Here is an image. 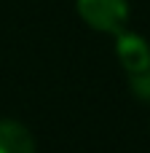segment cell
I'll return each instance as SVG.
<instances>
[{"label": "cell", "instance_id": "obj_4", "mask_svg": "<svg viewBox=\"0 0 150 153\" xmlns=\"http://www.w3.org/2000/svg\"><path fill=\"white\" fill-rule=\"evenodd\" d=\"M129 83H132V91L142 100H150V67L142 73H134L129 75Z\"/></svg>", "mask_w": 150, "mask_h": 153}, {"label": "cell", "instance_id": "obj_1", "mask_svg": "<svg viewBox=\"0 0 150 153\" xmlns=\"http://www.w3.org/2000/svg\"><path fill=\"white\" fill-rule=\"evenodd\" d=\"M78 13L91 30L118 35L126 30L129 3L126 0H78Z\"/></svg>", "mask_w": 150, "mask_h": 153}, {"label": "cell", "instance_id": "obj_3", "mask_svg": "<svg viewBox=\"0 0 150 153\" xmlns=\"http://www.w3.org/2000/svg\"><path fill=\"white\" fill-rule=\"evenodd\" d=\"M0 153H35V140L30 129L19 121H0Z\"/></svg>", "mask_w": 150, "mask_h": 153}, {"label": "cell", "instance_id": "obj_2", "mask_svg": "<svg viewBox=\"0 0 150 153\" xmlns=\"http://www.w3.org/2000/svg\"><path fill=\"white\" fill-rule=\"evenodd\" d=\"M115 38H118L115 51H118V59H121L123 70H126L129 75L148 70L150 67V46H148V40L140 38V35H134V32H126V30L118 32Z\"/></svg>", "mask_w": 150, "mask_h": 153}]
</instances>
